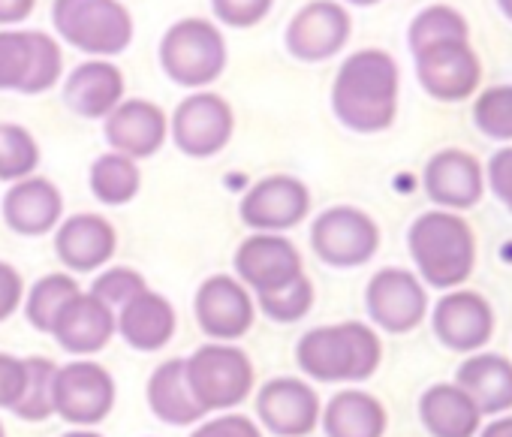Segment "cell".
<instances>
[{
    "instance_id": "cell-40",
    "label": "cell",
    "mask_w": 512,
    "mask_h": 437,
    "mask_svg": "<svg viewBox=\"0 0 512 437\" xmlns=\"http://www.w3.org/2000/svg\"><path fill=\"white\" fill-rule=\"evenodd\" d=\"M190 437H263V431L253 419H247L241 413H226V416L199 422Z\"/></svg>"
},
{
    "instance_id": "cell-34",
    "label": "cell",
    "mask_w": 512,
    "mask_h": 437,
    "mask_svg": "<svg viewBox=\"0 0 512 437\" xmlns=\"http://www.w3.org/2000/svg\"><path fill=\"white\" fill-rule=\"evenodd\" d=\"M410 49H422L431 43H443V40H467V22L461 13H455L452 7H428L422 10L413 25H410Z\"/></svg>"
},
{
    "instance_id": "cell-4",
    "label": "cell",
    "mask_w": 512,
    "mask_h": 437,
    "mask_svg": "<svg viewBox=\"0 0 512 437\" xmlns=\"http://www.w3.org/2000/svg\"><path fill=\"white\" fill-rule=\"evenodd\" d=\"M52 25L73 49L112 58L133 43V16L121 0H55Z\"/></svg>"
},
{
    "instance_id": "cell-14",
    "label": "cell",
    "mask_w": 512,
    "mask_h": 437,
    "mask_svg": "<svg viewBox=\"0 0 512 437\" xmlns=\"http://www.w3.org/2000/svg\"><path fill=\"white\" fill-rule=\"evenodd\" d=\"M350 31L353 22L341 4H335V0H311L293 16L284 40L293 58L317 64L338 55L350 40Z\"/></svg>"
},
{
    "instance_id": "cell-36",
    "label": "cell",
    "mask_w": 512,
    "mask_h": 437,
    "mask_svg": "<svg viewBox=\"0 0 512 437\" xmlns=\"http://www.w3.org/2000/svg\"><path fill=\"white\" fill-rule=\"evenodd\" d=\"M473 121L491 139H512V85L485 91L473 106Z\"/></svg>"
},
{
    "instance_id": "cell-21",
    "label": "cell",
    "mask_w": 512,
    "mask_h": 437,
    "mask_svg": "<svg viewBox=\"0 0 512 437\" xmlns=\"http://www.w3.org/2000/svg\"><path fill=\"white\" fill-rule=\"evenodd\" d=\"M494 329L491 305L470 290H455L443 296L434 308V332L449 350H479Z\"/></svg>"
},
{
    "instance_id": "cell-41",
    "label": "cell",
    "mask_w": 512,
    "mask_h": 437,
    "mask_svg": "<svg viewBox=\"0 0 512 437\" xmlns=\"http://www.w3.org/2000/svg\"><path fill=\"white\" fill-rule=\"evenodd\" d=\"M25 302V281L16 266L0 260V323L10 320Z\"/></svg>"
},
{
    "instance_id": "cell-20",
    "label": "cell",
    "mask_w": 512,
    "mask_h": 437,
    "mask_svg": "<svg viewBox=\"0 0 512 437\" xmlns=\"http://www.w3.org/2000/svg\"><path fill=\"white\" fill-rule=\"evenodd\" d=\"M115 248H118L115 227L100 214H73L55 233L58 260L76 275L97 272L100 266H106Z\"/></svg>"
},
{
    "instance_id": "cell-42",
    "label": "cell",
    "mask_w": 512,
    "mask_h": 437,
    "mask_svg": "<svg viewBox=\"0 0 512 437\" xmlns=\"http://www.w3.org/2000/svg\"><path fill=\"white\" fill-rule=\"evenodd\" d=\"M488 181L491 190L500 202H506L512 208V145L497 151L488 163Z\"/></svg>"
},
{
    "instance_id": "cell-11",
    "label": "cell",
    "mask_w": 512,
    "mask_h": 437,
    "mask_svg": "<svg viewBox=\"0 0 512 437\" xmlns=\"http://www.w3.org/2000/svg\"><path fill=\"white\" fill-rule=\"evenodd\" d=\"M308 211H311V193L293 175H269L263 181H256L238 205L244 227L256 233H284L302 224Z\"/></svg>"
},
{
    "instance_id": "cell-37",
    "label": "cell",
    "mask_w": 512,
    "mask_h": 437,
    "mask_svg": "<svg viewBox=\"0 0 512 437\" xmlns=\"http://www.w3.org/2000/svg\"><path fill=\"white\" fill-rule=\"evenodd\" d=\"M142 290H148V284H145V278L136 269L115 266V269H106L100 278H94L88 293H94L100 302H106L115 311V308H124L130 299H136Z\"/></svg>"
},
{
    "instance_id": "cell-15",
    "label": "cell",
    "mask_w": 512,
    "mask_h": 437,
    "mask_svg": "<svg viewBox=\"0 0 512 437\" xmlns=\"http://www.w3.org/2000/svg\"><path fill=\"white\" fill-rule=\"evenodd\" d=\"M199 329L214 341H235L253 326V296L232 275H211L193 299Z\"/></svg>"
},
{
    "instance_id": "cell-22",
    "label": "cell",
    "mask_w": 512,
    "mask_h": 437,
    "mask_svg": "<svg viewBox=\"0 0 512 437\" xmlns=\"http://www.w3.org/2000/svg\"><path fill=\"white\" fill-rule=\"evenodd\" d=\"M115 332H118L115 311L106 302H100L94 293H76L64 305V311L58 314L55 329H52L55 341L67 353H76V356L103 350Z\"/></svg>"
},
{
    "instance_id": "cell-2",
    "label": "cell",
    "mask_w": 512,
    "mask_h": 437,
    "mask_svg": "<svg viewBox=\"0 0 512 437\" xmlns=\"http://www.w3.org/2000/svg\"><path fill=\"white\" fill-rule=\"evenodd\" d=\"M383 356L377 332L365 323H335L317 326L302 335L296 347L299 368L320 383H347L368 380Z\"/></svg>"
},
{
    "instance_id": "cell-13",
    "label": "cell",
    "mask_w": 512,
    "mask_h": 437,
    "mask_svg": "<svg viewBox=\"0 0 512 437\" xmlns=\"http://www.w3.org/2000/svg\"><path fill=\"white\" fill-rule=\"evenodd\" d=\"M365 305H368V317L380 329L401 335V332L416 329L425 320L428 296L413 272L380 269L365 290Z\"/></svg>"
},
{
    "instance_id": "cell-17",
    "label": "cell",
    "mask_w": 512,
    "mask_h": 437,
    "mask_svg": "<svg viewBox=\"0 0 512 437\" xmlns=\"http://www.w3.org/2000/svg\"><path fill=\"white\" fill-rule=\"evenodd\" d=\"M256 413L278 437H308L320 422V398L299 377H275L256 395Z\"/></svg>"
},
{
    "instance_id": "cell-30",
    "label": "cell",
    "mask_w": 512,
    "mask_h": 437,
    "mask_svg": "<svg viewBox=\"0 0 512 437\" xmlns=\"http://www.w3.org/2000/svg\"><path fill=\"white\" fill-rule=\"evenodd\" d=\"M142 187V172L133 157L118 151L100 154L91 163V193L103 205H127Z\"/></svg>"
},
{
    "instance_id": "cell-25",
    "label": "cell",
    "mask_w": 512,
    "mask_h": 437,
    "mask_svg": "<svg viewBox=\"0 0 512 437\" xmlns=\"http://www.w3.org/2000/svg\"><path fill=\"white\" fill-rule=\"evenodd\" d=\"M175 308L166 296L142 290L136 299H130L124 308H118L115 326L118 335L142 353H154L166 347L175 335Z\"/></svg>"
},
{
    "instance_id": "cell-47",
    "label": "cell",
    "mask_w": 512,
    "mask_h": 437,
    "mask_svg": "<svg viewBox=\"0 0 512 437\" xmlns=\"http://www.w3.org/2000/svg\"><path fill=\"white\" fill-rule=\"evenodd\" d=\"M350 4H356V7H371V4H377V0H350Z\"/></svg>"
},
{
    "instance_id": "cell-3",
    "label": "cell",
    "mask_w": 512,
    "mask_h": 437,
    "mask_svg": "<svg viewBox=\"0 0 512 437\" xmlns=\"http://www.w3.org/2000/svg\"><path fill=\"white\" fill-rule=\"evenodd\" d=\"M410 254L425 284L437 290L458 287L470 278L476 263V242L464 217L452 211H425L416 217L410 236Z\"/></svg>"
},
{
    "instance_id": "cell-48",
    "label": "cell",
    "mask_w": 512,
    "mask_h": 437,
    "mask_svg": "<svg viewBox=\"0 0 512 437\" xmlns=\"http://www.w3.org/2000/svg\"><path fill=\"white\" fill-rule=\"evenodd\" d=\"M0 437H7V431H4V425H0Z\"/></svg>"
},
{
    "instance_id": "cell-29",
    "label": "cell",
    "mask_w": 512,
    "mask_h": 437,
    "mask_svg": "<svg viewBox=\"0 0 512 437\" xmlns=\"http://www.w3.org/2000/svg\"><path fill=\"white\" fill-rule=\"evenodd\" d=\"M323 431L326 437H383L386 410L374 395L359 389H344L326 404Z\"/></svg>"
},
{
    "instance_id": "cell-44",
    "label": "cell",
    "mask_w": 512,
    "mask_h": 437,
    "mask_svg": "<svg viewBox=\"0 0 512 437\" xmlns=\"http://www.w3.org/2000/svg\"><path fill=\"white\" fill-rule=\"evenodd\" d=\"M479 437H512V416H503V419H494Z\"/></svg>"
},
{
    "instance_id": "cell-45",
    "label": "cell",
    "mask_w": 512,
    "mask_h": 437,
    "mask_svg": "<svg viewBox=\"0 0 512 437\" xmlns=\"http://www.w3.org/2000/svg\"><path fill=\"white\" fill-rule=\"evenodd\" d=\"M64 437H100L97 431H85V428H79V431H70V434H64Z\"/></svg>"
},
{
    "instance_id": "cell-6",
    "label": "cell",
    "mask_w": 512,
    "mask_h": 437,
    "mask_svg": "<svg viewBox=\"0 0 512 437\" xmlns=\"http://www.w3.org/2000/svg\"><path fill=\"white\" fill-rule=\"evenodd\" d=\"M184 374L193 398L205 413L229 410L241 404L253 389V365L241 347L232 344H205L184 359Z\"/></svg>"
},
{
    "instance_id": "cell-23",
    "label": "cell",
    "mask_w": 512,
    "mask_h": 437,
    "mask_svg": "<svg viewBox=\"0 0 512 437\" xmlns=\"http://www.w3.org/2000/svg\"><path fill=\"white\" fill-rule=\"evenodd\" d=\"M121 100H124V73L106 58L85 61L67 76L64 103L79 118H88V121L106 118Z\"/></svg>"
},
{
    "instance_id": "cell-24",
    "label": "cell",
    "mask_w": 512,
    "mask_h": 437,
    "mask_svg": "<svg viewBox=\"0 0 512 437\" xmlns=\"http://www.w3.org/2000/svg\"><path fill=\"white\" fill-rule=\"evenodd\" d=\"M425 190L443 208H470L482 196V169L467 151H440L425 166Z\"/></svg>"
},
{
    "instance_id": "cell-7",
    "label": "cell",
    "mask_w": 512,
    "mask_h": 437,
    "mask_svg": "<svg viewBox=\"0 0 512 437\" xmlns=\"http://www.w3.org/2000/svg\"><path fill=\"white\" fill-rule=\"evenodd\" d=\"M64 73L58 40L46 31H0V91L43 94Z\"/></svg>"
},
{
    "instance_id": "cell-35",
    "label": "cell",
    "mask_w": 512,
    "mask_h": 437,
    "mask_svg": "<svg viewBox=\"0 0 512 437\" xmlns=\"http://www.w3.org/2000/svg\"><path fill=\"white\" fill-rule=\"evenodd\" d=\"M256 302H260L263 314L275 323H296L302 320L311 305H314V284L308 275H299L293 284L275 290V293H263L256 296Z\"/></svg>"
},
{
    "instance_id": "cell-12",
    "label": "cell",
    "mask_w": 512,
    "mask_h": 437,
    "mask_svg": "<svg viewBox=\"0 0 512 437\" xmlns=\"http://www.w3.org/2000/svg\"><path fill=\"white\" fill-rule=\"evenodd\" d=\"M235 275L244 287H250L256 296L275 293L287 284H293L302 272V254L296 245L281 233H256L244 239L235 251Z\"/></svg>"
},
{
    "instance_id": "cell-32",
    "label": "cell",
    "mask_w": 512,
    "mask_h": 437,
    "mask_svg": "<svg viewBox=\"0 0 512 437\" xmlns=\"http://www.w3.org/2000/svg\"><path fill=\"white\" fill-rule=\"evenodd\" d=\"M40 163V145L22 124H0V181H22Z\"/></svg>"
},
{
    "instance_id": "cell-31",
    "label": "cell",
    "mask_w": 512,
    "mask_h": 437,
    "mask_svg": "<svg viewBox=\"0 0 512 437\" xmlns=\"http://www.w3.org/2000/svg\"><path fill=\"white\" fill-rule=\"evenodd\" d=\"M76 293H82V290H79V284H76L73 275H61V272L43 275V278L28 290V299H25V317H28V323H31L37 332L52 335L58 314L64 311V305H67Z\"/></svg>"
},
{
    "instance_id": "cell-39",
    "label": "cell",
    "mask_w": 512,
    "mask_h": 437,
    "mask_svg": "<svg viewBox=\"0 0 512 437\" xmlns=\"http://www.w3.org/2000/svg\"><path fill=\"white\" fill-rule=\"evenodd\" d=\"M28 383V368L25 359L10 356V353H0V407L13 410L25 392Z\"/></svg>"
},
{
    "instance_id": "cell-5",
    "label": "cell",
    "mask_w": 512,
    "mask_h": 437,
    "mask_svg": "<svg viewBox=\"0 0 512 437\" xmlns=\"http://www.w3.org/2000/svg\"><path fill=\"white\" fill-rule=\"evenodd\" d=\"M160 67L181 88H205L226 70V40L208 19H181L160 40Z\"/></svg>"
},
{
    "instance_id": "cell-49",
    "label": "cell",
    "mask_w": 512,
    "mask_h": 437,
    "mask_svg": "<svg viewBox=\"0 0 512 437\" xmlns=\"http://www.w3.org/2000/svg\"><path fill=\"white\" fill-rule=\"evenodd\" d=\"M509 211H512V208H509Z\"/></svg>"
},
{
    "instance_id": "cell-8",
    "label": "cell",
    "mask_w": 512,
    "mask_h": 437,
    "mask_svg": "<svg viewBox=\"0 0 512 437\" xmlns=\"http://www.w3.org/2000/svg\"><path fill=\"white\" fill-rule=\"evenodd\" d=\"M314 254L335 269L365 266L380 248V230L371 217L353 205L326 208L311 227Z\"/></svg>"
},
{
    "instance_id": "cell-26",
    "label": "cell",
    "mask_w": 512,
    "mask_h": 437,
    "mask_svg": "<svg viewBox=\"0 0 512 437\" xmlns=\"http://www.w3.org/2000/svg\"><path fill=\"white\" fill-rule=\"evenodd\" d=\"M422 425L431 437H473L479 428V407L458 383H437L419 401Z\"/></svg>"
},
{
    "instance_id": "cell-19",
    "label": "cell",
    "mask_w": 512,
    "mask_h": 437,
    "mask_svg": "<svg viewBox=\"0 0 512 437\" xmlns=\"http://www.w3.org/2000/svg\"><path fill=\"white\" fill-rule=\"evenodd\" d=\"M0 211H4V224L13 233L37 239L58 227L64 214V196L49 178L28 175L22 181H13Z\"/></svg>"
},
{
    "instance_id": "cell-43",
    "label": "cell",
    "mask_w": 512,
    "mask_h": 437,
    "mask_svg": "<svg viewBox=\"0 0 512 437\" xmlns=\"http://www.w3.org/2000/svg\"><path fill=\"white\" fill-rule=\"evenodd\" d=\"M37 7V0H0V25L4 28H13V25H22Z\"/></svg>"
},
{
    "instance_id": "cell-27",
    "label": "cell",
    "mask_w": 512,
    "mask_h": 437,
    "mask_svg": "<svg viewBox=\"0 0 512 437\" xmlns=\"http://www.w3.org/2000/svg\"><path fill=\"white\" fill-rule=\"evenodd\" d=\"M458 386L479 413H503L512 407V362L497 353H476L458 368Z\"/></svg>"
},
{
    "instance_id": "cell-10",
    "label": "cell",
    "mask_w": 512,
    "mask_h": 437,
    "mask_svg": "<svg viewBox=\"0 0 512 437\" xmlns=\"http://www.w3.org/2000/svg\"><path fill=\"white\" fill-rule=\"evenodd\" d=\"M232 106L214 91H193L172 112V142L187 157H214L232 139Z\"/></svg>"
},
{
    "instance_id": "cell-16",
    "label": "cell",
    "mask_w": 512,
    "mask_h": 437,
    "mask_svg": "<svg viewBox=\"0 0 512 437\" xmlns=\"http://www.w3.org/2000/svg\"><path fill=\"white\" fill-rule=\"evenodd\" d=\"M422 88L437 100H464L479 85V58L467 40H443L413 52Z\"/></svg>"
},
{
    "instance_id": "cell-46",
    "label": "cell",
    "mask_w": 512,
    "mask_h": 437,
    "mask_svg": "<svg viewBox=\"0 0 512 437\" xmlns=\"http://www.w3.org/2000/svg\"><path fill=\"white\" fill-rule=\"evenodd\" d=\"M497 4H500L503 16H506V19H512V0H497Z\"/></svg>"
},
{
    "instance_id": "cell-38",
    "label": "cell",
    "mask_w": 512,
    "mask_h": 437,
    "mask_svg": "<svg viewBox=\"0 0 512 437\" xmlns=\"http://www.w3.org/2000/svg\"><path fill=\"white\" fill-rule=\"evenodd\" d=\"M275 7V0H211V10L220 25L229 28H253L260 25Z\"/></svg>"
},
{
    "instance_id": "cell-9",
    "label": "cell",
    "mask_w": 512,
    "mask_h": 437,
    "mask_svg": "<svg viewBox=\"0 0 512 437\" xmlns=\"http://www.w3.org/2000/svg\"><path fill=\"white\" fill-rule=\"evenodd\" d=\"M55 413L73 425H97L115 407V380L97 362H70L55 371Z\"/></svg>"
},
{
    "instance_id": "cell-28",
    "label": "cell",
    "mask_w": 512,
    "mask_h": 437,
    "mask_svg": "<svg viewBox=\"0 0 512 437\" xmlns=\"http://www.w3.org/2000/svg\"><path fill=\"white\" fill-rule=\"evenodd\" d=\"M148 407L166 425H193V422L208 416L199 407V401L193 398L190 386H187L184 359H169L151 374V380H148Z\"/></svg>"
},
{
    "instance_id": "cell-33",
    "label": "cell",
    "mask_w": 512,
    "mask_h": 437,
    "mask_svg": "<svg viewBox=\"0 0 512 437\" xmlns=\"http://www.w3.org/2000/svg\"><path fill=\"white\" fill-rule=\"evenodd\" d=\"M28 368V383L25 392L19 398V404L13 407V413L25 422H43L55 413V401H52V383H55V365L43 356L25 359Z\"/></svg>"
},
{
    "instance_id": "cell-1",
    "label": "cell",
    "mask_w": 512,
    "mask_h": 437,
    "mask_svg": "<svg viewBox=\"0 0 512 437\" xmlns=\"http://www.w3.org/2000/svg\"><path fill=\"white\" fill-rule=\"evenodd\" d=\"M332 109L338 121L356 133H380L398 112V64L383 49L350 55L332 85Z\"/></svg>"
},
{
    "instance_id": "cell-18",
    "label": "cell",
    "mask_w": 512,
    "mask_h": 437,
    "mask_svg": "<svg viewBox=\"0 0 512 437\" xmlns=\"http://www.w3.org/2000/svg\"><path fill=\"white\" fill-rule=\"evenodd\" d=\"M103 121V133L112 151L133 160L157 154L169 136V118L151 100H121Z\"/></svg>"
}]
</instances>
